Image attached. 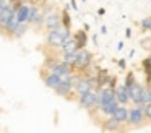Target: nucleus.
<instances>
[{"mask_svg":"<svg viewBox=\"0 0 151 133\" xmlns=\"http://www.w3.org/2000/svg\"><path fill=\"white\" fill-rule=\"evenodd\" d=\"M143 119H145L143 106L137 104V107L130 109V112H128V122H130L132 125H140V123L143 122Z\"/></svg>","mask_w":151,"mask_h":133,"instance_id":"obj_4","label":"nucleus"},{"mask_svg":"<svg viewBox=\"0 0 151 133\" xmlns=\"http://www.w3.org/2000/svg\"><path fill=\"white\" fill-rule=\"evenodd\" d=\"M72 83H73L72 80H70V81H60V84L55 88L57 94H60V96H68L70 91H72V88H73Z\"/></svg>","mask_w":151,"mask_h":133,"instance_id":"obj_10","label":"nucleus"},{"mask_svg":"<svg viewBox=\"0 0 151 133\" xmlns=\"http://www.w3.org/2000/svg\"><path fill=\"white\" fill-rule=\"evenodd\" d=\"M133 83H135V75L132 73V71H128V73H127V76H125V86H127V88H130Z\"/></svg>","mask_w":151,"mask_h":133,"instance_id":"obj_23","label":"nucleus"},{"mask_svg":"<svg viewBox=\"0 0 151 133\" xmlns=\"http://www.w3.org/2000/svg\"><path fill=\"white\" fill-rule=\"evenodd\" d=\"M13 15H15V12H13V8H10V6H4V8H0V26L5 28V24H7L8 19H10Z\"/></svg>","mask_w":151,"mask_h":133,"instance_id":"obj_9","label":"nucleus"},{"mask_svg":"<svg viewBox=\"0 0 151 133\" xmlns=\"http://www.w3.org/2000/svg\"><path fill=\"white\" fill-rule=\"evenodd\" d=\"M62 49H63V52H65V54H72V52L80 50V47H78V44H76L75 39H67V41L63 42Z\"/></svg>","mask_w":151,"mask_h":133,"instance_id":"obj_12","label":"nucleus"},{"mask_svg":"<svg viewBox=\"0 0 151 133\" xmlns=\"http://www.w3.org/2000/svg\"><path fill=\"white\" fill-rule=\"evenodd\" d=\"M98 104H99V94L94 89L80 94V106L85 107V109H91V107L98 106Z\"/></svg>","mask_w":151,"mask_h":133,"instance_id":"obj_3","label":"nucleus"},{"mask_svg":"<svg viewBox=\"0 0 151 133\" xmlns=\"http://www.w3.org/2000/svg\"><path fill=\"white\" fill-rule=\"evenodd\" d=\"M101 32H102V34H106V32H107V29H106V26H102V28H101Z\"/></svg>","mask_w":151,"mask_h":133,"instance_id":"obj_31","label":"nucleus"},{"mask_svg":"<svg viewBox=\"0 0 151 133\" xmlns=\"http://www.w3.org/2000/svg\"><path fill=\"white\" fill-rule=\"evenodd\" d=\"M150 31H151V28H150Z\"/></svg>","mask_w":151,"mask_h":133,"instance_id":"obj_34","label":"nucleus"},{"mask_svg":"<svg viewBox=\"0 0 151 133\" xmlns=\"http://www.w3.org/2000/svg\"><path fill=\"white\" fill-rule=\"evenodd\" d=\"M76 58H78V50L76 52H72V54H65V57H63V62H65L67 65H75L76 63Z\"/></svg>","mask_w":151,"mask_h":133,"instance_id":"obj_22","label":"nucleus"},{"mask_svg":"<svg viewBox=\"0 0 151 133\" xmlns=\"http://www.w3.org/2000/svg\"><path fill=\"white\" fill-rule=\"evenodd\" d=\"M125 65H127V63H125V60L122 58V60L119 62V67H120V68H125Z\"/></svg>","mask_w":151,"mask_h":133,"instance_id":"obj_29","label":"nucleus"},{"mask_svg":"<svg viewBox=\"0 0 151 133\" xmlns=\"http://www.w3.org/2000/svg\"><path fill=\"white\" fill-rule=\"evenodd\" d=\"M62 21H63V26H65V28L70 26V16H68V12H67V10L62 13Z\"/></svg>","mask_w":151,"mask_h":133,"instance_id":"obj_25","label":"nucleus"},{"mask_svg":"<svg viewBox=\"0 0 151 133\" xmlns=\"http://www.w3.org/2000/svg\"><path fill=\"white\" fill-rule=\"evenodd\" d=\"M12 2H15V0H12Z\"/></svg>","mask_w":151,"mask_h":133,"instance_id":"obj_33","label":"nucleus"},{"mask_svg":"<svg viewBox=\"0 0 151 133\" xmlns=\"http://www.w3.org/2000/svg\"><path fill=\"white\" fill-rule=\"evenodd\" d=\"M141 93H143V86L138 84L135 81L130 88H128V94H130V99L133 101L135 104H140V99H141Z\"/></svg>","mask_w":151,"mask_h":133,"instance_id":"obj_7","label":"nucleus"},{"mask_svg":"<svg viewBox=\"0 0 151 133\" xmlns=\"http://www.w3.org/2000/svg\"><path fill=\"white\" fill-rule=\"evenodd\" d=\"M28 15H29V6L20 5L17 8V16H18V19H20V23H26L28 21Z\"/></svg>","mask_w":151,"mask_h":133,"instance_id":"obj_13","label":"nucleus"},{"mask_svg":"<svg viewBox=\"0 0 151 133\" xmlns=\"http://www.w3.org/2000/svg\"><path fill=\"white\" fill-rule=\"evenodd\" d=\"M76 91H78V94H83V93H88V91H91V84H89V80L88 78H81V80L76 81Z\"/></svg>","mask_w":151,"mask_h":133,"instance_id":"obj_11","label":"nucleus"},{"mask_svg":"<svg viewBox=\"0 0 151 133\" xmlns=\"http://www.w3.org/2000/svg\"><path fill=\"white\" fill-rule=\"evenodd\" d=\"M119 125H120V123H119L117 120H115L114 117L111 115V119H107V120L104 122L102 128H104V130H107V132H115V130H119Z\"/></svg>","mask_w":151,"mask_h":133,"instance_id":"obj_16","label":"nucleus"},{"mask_svg":"<svg viewBox=\"0 0 151 133\" xmlns=\"http://www.w3.org/2000/svg\"><path fill=\"white\" fill-rule=\"evenodd\" d=\"M4 6H7V5H5V2H4V0H0V8H4Z\"/></svg>","mask_w":151,"mask_h":133,"instance_id":"obj_32","label":"nucleus"},{"mask_svg":"<svg viewBox=\"0 0 151 133\" xmlns=\"http://www.w3.org/2000/svg\"><path fill=\"white\" fill-rule=\"evenodd\" d=\"M73 39L76 41L78 47L83 49V47L86 45V42H88V37H86V31H76L75 36H73Z\"/></svg>","mask_w":151,"mask_h":133,"instance_id":"obj_15","label":"nucleus"},{"mask_svg":"<svg viewBox=\"0 0 151 133\" xmlns=\"http://www.w3.org/2000/svg\"><path fill=\"white\" fill-rule=\"evenodd\" d=\"M128 112H130V110L125 107V104H120V106L115 107L112 117H114L119 123H125V122H128Z\"/></svg>","mask_w":151,"mask_h":133,"instance_id":"obj_6","label":"nucleus"},{"mask_svg":"<svg viewBox=\"0 0 151 133\" xmlns=\"http://www.w3.org/2000/svg\"><path fill=\"white\" fill-rule=\"evenodd\" d=\"M151 102V88L146 86L143 88V93H141V99H140V106H145V104Z\"/></svg>","mask_w":151,"mask_h":133,"instance_id":"obj_19","label":"nucleus"},{"mask_svg":"<svg viewBox=\"0 0 151 133\" xmlns=\"http://www.w3.org/2000/svg\"><path fill=\"white\" fill-rule=\"evenodd\" d=\"M91 60H93L91 52L85 50V49H80V50H78V58H76L75 67H78V68H88L89 65H91Z\"/></svg>","mask_w":151,"mask_h":133,"instance_id":"obj_5","label":"nucleus"},{"mask_svg":"<svg viewBox=\"0 0 151 133\" xmlns=\"http://www.w3.org/2000/svg\"><path fill=\"white\" fill-rule=\"evenodd\" d=\"M60 24V18H59V15H57V13H52V15H49L46 18V26L47 28H57V26Z\"/></svg>","mask_w":151,"mask_h":133,"instance_id":"obj_17","label":"nucleus"},{"mask_svg":"<svg viewBox=\"0 0 151 133\" xmlns=\"http://www.w3.org/2000/svg\"><path fill=\"white\" fill-rule=\"evenodd\" d=\"M141 28L143 29H150L151 28V16H148V18H145L143 21H141Z\"/></svg>","mask_w":151,"mask_h":133,"instance_id":"obj_26","label":"nucleus"},{"mask_svg":"<svg viewBox=\"0 0 151 133\" xmlns=\"http://www.w3.org/2000/svg\"><path fill=\"white\" fill-rule=\"evenodd\" d=\"M115 81H117V78H115V76H111V80H109V86L114 88V89H115Z\"/></svg>","mask_w":151,"mask_h":133,"instance_id":"obj_28","label":"nucleus"},{"mask_svg":"<svg viewBox=\"0 0 151 133\" xmlns=\"http://www.w3.org/2000/svg\"><path fill=\"white\" fill-rule=\"evenodd\" d=\"M115 99H117L119 104H127L128 101H130L128 88L125 86V84H122V86H119L117 89H115Z\"/></svg>","mask_w":151,"mask_h":133,"instance_id":"obj_8","label":"nucleus"},{"mask_svg":"<svg viewBox=\"0 0 151 133\" xmlns=\"http://www.w3.org/2000/svg\"><path fill=\"white\" fill-rule=\"evenodd\" d=\"M143 112H145V117L151 120V102H148L143 106Z\"/></svg>","mask_w":151,"mask_h":133,"instance_id":"obj_24","label":"nucleus"},{"mask_svg":"<svg viewBox=\"0 0 151 133\" xmlns=\"http://www.w3.org/2000/svg\"><path fill=\"white\" fill-rule=\"evenodd\" d=\"M98 84H99V88L101 86H104L106 83H109V80H111V76L107 75V71L106 70H99V73H98Z\"/></svg>","mask_w":151,"mask_h":133,"instance_id":"obj_20","label":"nucleus"},{"mask_svg":"<svg viewBox=\"0 0 151 133\" xmlns=\"http://www.w3.org/2000/svg\"><path fill=\"white\" fill-rule=\"evenodd\" d=\"M122 47H124V42H119V45H117V49H119V50H122Z\"/></svg>","mask_w":151,"mask_h":133,"instance_id":"obj_30","label":"nucleus"},{"mask_svg":"<svg viewBox=\"0 0 151 133\" xmlns=\"http://www.w3.org/2000/svg\"><path fill=\"white\" fill-rule=\"evenodd\" d=\"M60 81H62V80H60V76H59L57 73H54V71H52V73H50L47 78H46V84H47L49 88H52V89H55V88L59 86Z\"/></svg>","mask_w":151,"mask_h":133,"instance_id":"obj_14","label":"nucleus"},{"mask_svg":"<svg viewBox=\"0 0 151 133\" xmlns=\"http://www.w3.org/2000/svg\"><path fill=\"white\" fill-rule=\"evenodd\" d=\"M24 32V23H20V24L17 26V29H15V34L17 36H21Z\"/></svg>","mask_w":151,"mask_h":133,"instance_id":"obj_27","label":"nucleus"},{"mask_svg":"<svg viewBox=\"0 0 151 133\" xmlns=\"http://www.w3.org/2000/svg\"><path fill=\"white\" fill-rule=\"evenodd\" d=\"M141 65H143V70H145V73H146L148 84H151V57H146L141 62Z\"/></svg>","mask_w":151,"mask_h":133,"instance_id":"obj_18","label":"nucleus"},{"mask_svg":"<svg viewBox=\"0 0 151 133\" xmlns=\"http://www.w3.org/2000/svg\"><path fill=\"white\" fill-rule=\"evenodd\" d=\"M99 109H101L102 114L111 117L114 114L115 107L119 106L117 99H115V89L114 88H104V89L99 91Z\"/></svg>","mask_w":151,"mask_h":133,"instance_id":"obj_1","label":"nucleus"},{"mask_svg":"<svg viewBox=\"0 0 151 133\" xmlns=\"http://www.w3.org/2000/svg\"><path fill=\"white\" fill-rule=\"evenodd\" d=\"M18 24H20V19H18V16H17V12H15V15L12 16V18L8 19V23L5 24V29H8V31H15Z\"/></svg>","mask_w":151,"mask_h":133,"instance_id":"obj_21","label":"nucleus"},{"mask_svg":"<svg viewBox=\"0 0 151 133\" xmlns=\"http://www.w3.org/2000/svg\"><path fill=\"white\" fill-rule=\"evenodd\" d=\"M67 39H70V31L68 28H52L49 32V36H47V42H49L50 45H63V42L67 41Z\"/></svg>","mask_w":151,"mask_h":133,"instance_id":"obj_2","label":"nucleus"}]
</instances>
